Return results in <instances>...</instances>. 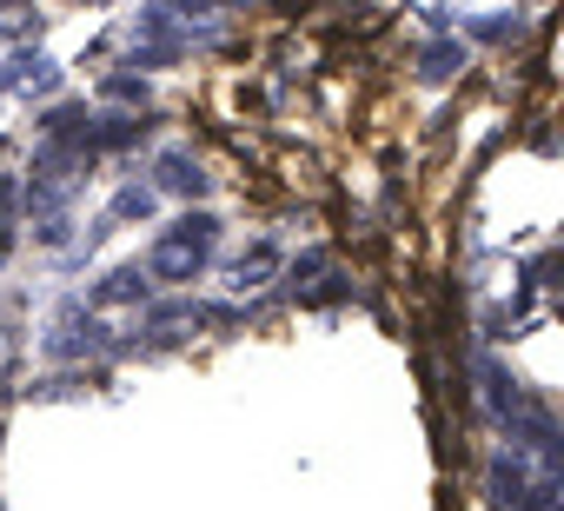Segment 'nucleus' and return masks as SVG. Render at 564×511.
Returning <instances> with one entry per match:
<instances>
[{"instance_id":"nucleus-1","label":"nucleus","mask_w":564,"mask_h":511,"mask_svg":"<svg viewBox=\"0 0 564 511\" xmlns=\"http://www.w3.org/2000/svg\"><path fill=\"white\" fill-rule=\"evenodd\" d=\"M213 246H219V219H213V213H186V219H173V232L153 246V260H147V280H166V286L199 280V267L213 260Z\"/></svg>"},{"instance_id":"nucleus-4","label":"nucleus","mask_w":564,"mask_h":511,"mask_svg":"<svg viewBox=\"0 0 564 511\" xmlns=\"http://www.w3.org/2000/svg\"><path fill=\"white\" fill-rule=\"evenodd\" d=\"M279 273V252L272 246H252V252H239V260H232V286L246 293V286H265Z\"/></svg>"},{"instance_id":"nucleus-2","label":"nucleus","mask_w":564,"mask_h":511,"mask_svg":"<svg viewBox=\"0 0 564 511\" xmlns=\"http://www.w3.org/2000/svg\"><path fill=\"white\" fill-rule=\"evenodd\" d=\"M0 87H8V94H54L61 87V67L47 54H14V67L0 74Z\"/></svg>"},{"instance_id":"nucleus-3","label":"nucleus","mask_w":564,"mask_h":511,"mask_svg":"<svg viewBox=\"0 0 564 511\" xmlns=\"http://www.w3.org/2000/svg\"><path fill=\"white\" fill-rule=\"evenodd\" d=\"M160 193H206V173H199V160L186 153V146H173V153H160Z\"/></svg>"},{"instance_id":"nucleus-7","label":"nucleus","mask_w":564,"mask_h":511,"mask_svg":"<svg viewBox=\"0 0 564 511\" xmlns=\"http://www.w3.org/2000/svg\"><path fill=\"white\" fill-rule=\"evenodd\" d=\"M147 213H153V186H127L113 199V219H147Z\"/></svg>"},{"instance_id":"nucleus-5","label":"nucleus","mask_w":564,"mask_h":511,"mask_svg":"<svg viewBox=\"0 0 564 511\" xmlns=\"http://www.w3.org/2000/svg\"><path fill=\"white\" fill-rule=\"evenodd\" d=\"M127 300H147V273L140 267H120L100 280V306H127Z\"/></svg>"},{"instance_id":"nucleus-8","label":"nucleus","mask_w":564,"mask_h":511,"mask_svg":"<svg viewBox=\"0 0 564 511\" xmlns=\"http://www.w3.org/2000/svg\"><path fill=\"white\" fill-rule=\"evenodd\" d=\"M471 34H478V41H518V34H524V21H518V14H511V21H478Z\"/></svg>"},{"instance_id":"nucleus-6","label":"nucleus","mask_w":564,"mask_h":511,"mask_svg":"<svg viewBox=\"0 0 564 511\" xmlns=\"http://www.w3.org/2000/svg\"><path fill=\"white\" fill-rule=\"evenodd\" d=\"M458 67H465V47H452V41L425 47V61H419V74H425V80H452Z\"/></svg>"}]
</instances>
